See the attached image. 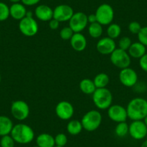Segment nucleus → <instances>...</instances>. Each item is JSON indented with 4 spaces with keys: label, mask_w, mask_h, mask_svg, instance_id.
Segmentation results:
<instances>
[{
    "label": "nucleus",
    "mask_w": 147,
    "mask_h": 147,
    "mask_svg": "<svg viewBox=\"0 0 147 147\" xmlns=\"http://www.w3.org/2000/svg\"><path fill=\"white\" fill-rule=\"evenodd\" d=\"M83 129L81 121L78 120H71L66 125L67 132L71 136H77L82 132Z\"/></svg>",
    "instance_id": "nucleus-23"
},
{
    "label": "nucleus",
    "mask_w": 147,
    "mask_h": 147,
    "mask_svg": "<svg viewBox=\"0 0 147 147\" xmlns=\"http://www.w3.org/2000/svg\"><path fill=\"white\" fill-rule=\"evenodd\" d=\"M56 115L59 118L63 121H68L73 117L74 108L73 105L68 101H61L56 105L55 108Z\"/></svg>",
    "instance_id": "nucleus-12"
},
{
    "label": "nucleus",
    "mask_w": 147,
    "mask_h": 147,
    "mask_svg": "<svg viewBox=\"0 0 147 147\" xmlns=\"http://www.w3.org/2000/svg\"><path fill=\"white\" fill-rule=\"evenodd\" d=\"M20 31L27 37H32L38 32V24L33 17H25L20 20L18 25Z\"/></svg>",
    "instance_id": "nucleus-8"
},
{
    "label": "nucleus",
    "mask_w": 147,
    "mask_h": 147,
    "mask_svg": "<svg viewBox=\"0 0 147 147\" xmlns=\"http://www.w3.org/2000/svg\"><path fill=\"white\" fill-rule=\"evenodd\" d=\"M121 34V28L118 24L111 23L107 28V35L111 39L118 38Z\"/></svg>",
    "instance_id": "nucleus-26"
},
{
    "label": "nucleus",
    "mask_w": 147,
    "mask_h": 147,
    "mask_svg": "<svg viewBox=\"0 0 147 147\" xmlns=\"http://www.w3.org/2000/svg\"><path fill=\"white\" fill-rule=\"evenodd\" d=\"M0 38H1V35H0Z\"/></svg>",
    "instance_id": "nucleus-45"
},
{
    "label": "nucleus",
    "mask_w": 147,
    "mask_h": 147,
    "mask_svg": "<svg viewBox=\"0 0 147 147\" xmlns=\"http://www.w3.org/2000/svg\"><path fill=\"white\" fill-rule=\"evenodd\" d=\"M11 136L15 143L20 144H28L33 141L35 132L30 125L25 123H18L12 128Z\"/></svg>",
    "instance_id": "nucleus-2"
},
{
    "label": "nucleus",
    "mask_w": 147,
    "mask_h": 147,
    "mask_svg": "<svg viewBox=\"0 0 147 147\" xmlns=\"http://www.w3.org/2000/svg\"><path fill=\"white\" fill-rule=\"evenodd\" d=\"M15 141L10 134L2 136L0 139V146L1 147H15Z\"/></svg>",
    "instance_id": "nucleus-29"
},
{
    "label": "nucleus",
    "mask_w": 147,
    "mask_h": 147,
    "mask_svg": "<svg viewBox=\"0 0 147 147\" xmlns=\"http://www.w3.org/2000/svg\"><path fill=\"white\" fill-rule=\"evenodd\" d=\"M139 66L144 71L147 72V53L139 59Z\"/></svg>",
    "instance_id": "nucleus-35"
},
{
    "label": "nucleus",
    "mask_w": 147,
    "mask_h": 147,
    "mask_svg": "<svg viewBox=\"0 0 147 147\" xmlns=\"http://www.w3.org/2000/svg\"><path fill=\"white\" fill-rule=\"evenodd\" d=\"M128 129H129V125L125 122L118 123L115 128V133L117 136L123 137L125 136L128 134Z\"/></svg>",
    "instance_id": "nucleus-27"
},
{
    "label": "nucleus",
    "mask_w": 147,
    "mask_h": 147,
    "mask_svg": "<svg viewBox=\"0 0 147 147\" xmlns=\"http://www.w3.org/2000/svg\"><path fill=\"white\" fill-rule=\"evenodd\" d=\"M143 121H144V123H145V125H146V127H147V115L144 118V119H143Z\"/></svg>",
    "instance_id": "nucleus-41"
},
{
    "label": "nucleus",
    "mask_w": 147,
    "mask_h": 147,
    "mask_svg": "<svg viewBox=\"0 0 147 147\" xmlns=\"http://www.w3.org/2000/svg\"><path fill=\"white\" fill-rule=\"evenodd\" d=\"M54 147H61V146H55Z\"/></svg>",
    "instance_id": "nucleus-43"
},
{
    "label": "nucleus",
    "mask_w": 147,
    "mask_h": 147,
    "mask_svg": "<svg viewBox=\"0 0 147 147\" xmlns=\"http://www.w3.org/2000/svg\"><path fill=\"white\" fill-rule=\"evenodd\" d=\"M9 16V7L5 2H0V22L7 20Z\"/></svg>",
    "instance_id": "nucleus-28"
},
{
    "label": "nucleus",
    "mask_w": 147,
    "mask_h": 147,
    "mask_svg": "<svg viewBox=\"0 0 147 147\" xmlns=\"http://www.w3.org/2000/svg\"><path fill=\"white\" fill-rule=\"evenodd\" d=\"M88 25L87 15L82 12H74L69 21V26L74 32H81Z\"/></svg>",
    "instance_id": "nucleus-9"
},
{
    "label": "nucleus",
    "mask_w": 147,
    "mask_h": 147,
    "mask_svg": "<svg viewBox=\"0 0 147 147\" xmlns=\"http://www.w3.org/2000/svg\"><path fill=\"white\" fill-rule=\"evenodd\" d=\"M110 61L115 67L123 69L129 67L131 63V58L128 51L122 49H116L110 54Z\"/></svg>",
    "instance_id": "nucleus-6"
},
{
    "label": "nucleus",
    "mask_w": 147,
    "mask_h": 147,
    "mask_svg": "<svg viewBox=\"0 0 147 147\" xmlns=\"http://www.w3.org/2000/svg\"><path fill=\"white\" fill-rule=\"evenodd\" d=\"M55 144L58 146L64 147L68 142V138L66 134L63 133L58 134L56 136H54Z\"/></svg>",
    "instance_id": "nucleus-32"
},
{
    "label": "nucleus",
    "mask_w": 147,
    "mask_h": 147,
    "mask_svg": "<svg viewBox=\"0 0 147 147\" xmlns=\"http://www.w3.org/2000/svg\"><path fill=\"white\" fill-rule=\"evenodd\" d=\"M128 134L135 140L144 139L147 136V127L143 121H133L129 125Z\"/></svg>",
    "instance_id": "nucleus-10"
},
{
    "label": "nucleus",
    "mask_w": 147,
    "mask_h": 147,
    "mask_svg": "<svg viewBox=\"0 0 147 147\" xmlns=\"http://www.w3.org/2000/svg\"><path fill=\"white\" fill-rule=\"evenodd\" d=\"M102 121V114L97 110H92L86 113L81 120L83 129L88 132L96 131Z\"/></svg>",
    "instance_id": "nucleus-4"
},
{
    "label": "nucleus",
    "mask_w": 147,
    "mask_h": 147,
    "mask_svg": "<svg viewBox=\"0 0 147 147\" xmlns=\"http://www.w3.org/2000/svg\"><path fill=\"white\" fill-rule=\"evenodd\" d=\"M37 19L43 22H49L53 18V9L46 5H40L35 7L34 12Z\"/></svg>",
    "instance_id": "nucleus-16"
},
{
    "label": "nucleus",
    "mask_w": 147,
    "mask_h": 147,
    "mask_svg": "<svg viewBox=\"0 0 147 147\" xmlns=\"http://www.w3.org/2000/svg\"><path fill=\"white\" fill-rule=\"evenodd\" d=\"M140 147H147V138L146 140H144V142L141 144V146Z\"/></svg>",
    "instance_id": "nucleus-39"
},
{
    "label": "nucleus",
    "mask_w": 147,
    "mask_h": 147,
    "mask_svg": "<svg viewBox=\"0 0 147 147\" xmlns=\"http://www.w3.org/2000/svg\"><path fill=\"white\" fill-rule=\"evenodd\" d=\"M74 34V32L69 26L63 28L59 32L60 38L63 40H70Z\"/></svg>",
    "instance_id": "nucleus-30"
},
{
    "label": "nucleus",
    "mask_w": 147,
    "mask_h": 147,
    "mask_svg": "<svg viewBox=\"0 0 147 147\" xmlns=\"http://www.w3.org/2000/svg\"><path fill=\"white\" fill-rule=\"evenodd\" d=\"M59 25H60V22H59L58 20H56V19L53 18V19L51 20L49 22V28L51 30H57L59 28Z\"/></svg>",
    "instance_id": "nucleus-36"
},
{
    "label": "nucleus",
    "mask_w": 147,
    "mask_h": 147,
    "mask_svg": "<svg viewBox=\"0 0 147 147\" xmlns=\"http://www.w3.org/2000/svg\"><path fill=\"white\" fill-rule=\"evenodd\" d=\"M93 82L96 88H105L110 82V77L105 73H99L94 77Z\"/></svg>",
    "instance_id": "nucleus-24"
},
{
    "label": "nucleus",
    "mask_w": 147,
    "mask_h": 147,
    "mask_svg": "<svg viewBox=\"0 0 147 147\" xmlns=\"http://www.w3.org/2000/svg\"><path fill=\"white\" fill-rule=\"evenodd\" d=\"M40 2V0H21V2L25 6L31 7L36 5Z\"/></svg>",
    "instance_id": "nucleus-37"
},
{
    "label": "nucleus",
    "mask_w": 147,
    "mask_h": 147,
    "mask_svg": "<svg viewBox=\"0 0 147 147\" xmlns=\"http://www.w3.org/2000/svg\"><path fill=\"white\" fill-rule=\"evenodd\" d=\"M128 30L131 32V34H134V35H138V32H140V30H141L142 27H141V24L139 23L137 21H133L131 22L128 25Z\"/></svg>",
    "instance_id": "nucleus-34"
},
{
    "label": "nucleus",
    "mask_w": 147,
    "mask_h": 147,
    "mask_svg": "<svg viewBox=\"0 0 147 147\" xmlns=\"http://www.w3.org/2000/svg\"><path fill=\"white\" fill-rule=\"evenodd\" d=\"M87 20H88V23L90 24L97 22V17H96L95 14H90V15H87Z\"/></svg>",
    "instance_id": "nucleus-38"
},
{
    "label": "nucleus",
    "mask_w": 147,
    "mask_h": 147,
    "mask_svg": "<svg viewBox=\"0 0 147 147\" xmlns=\"http://www.w3.org/2000/svg\"><path fill=\"white\" fill-rule=\"evenodd\" d=\"M26 6L23 5L22 3H15L12 4L9 7V15L10 17H12L14 20H21L24 18L26 17L27 15Z\"/></svg>",
    "instance_id": "nucleus-18"
},
{
    "label": "nucleus",
    "mask_w": 147,
    "mask_h": 147,
    "mask_svg": "<svg viewBox=\"0 0 147 147\" xmlns=\"http://www.w3.org/2000/svg\"><path fill=\"white\" fill-rule=\"evenodd\" d=\"M35 143L39 147H54L56 146L54 137L46 133L39 134L35 138Z\"/></svg>",
    "instance_id": "nucleus-20"
},
{
    "label": "nucleus",
    "mask_w": 147,
    "mask_h": 147,
    "mask_svg": "<svg viewBox=\"0 0 147 147\" xmlns=\"http://www.w3.org/2000/svg\"><path fill=\"white\" fill-rule=\"evenodd\" d=\"M88 33L92 38H99L103 33L102 25L97 22L90 24L88 27Z\"/></svg>",
    "instance_id": "nucleus-25"
},
{
    "label": "nucleus",
    "mask_w": 147,
    "mask_h": 147,
    "mask_svg": "<svg viewBox=\"0 0 147 147\" xmlns=\"http://www.w3.org/2000/svg\"><path fill=\"white\" fill-rule=\"evenodd\" d=\"M73 8L68 5H59L53 9V18L59 22H67L69 21L74 15Z\"/></svg>",
    "instance_id": "nucleus-14"
},
{
    "label": "nucleus",
    "mask_w": 147,
    "mask_h": 147,
    "mask_svg": "<svg viewBox=\"0 0 147 147\" xmlns=\"http://www.w3.org/2000/svg\"><path fill=\"white\" fill-rule=\"evenodd\" d=\"M9 2H12V4H15V3H19V2H21V0H9Z\"/></svg>",
    "instance_id": "nucleus-40"
},
{
    "label": "nucleus",
    "mask_w": 147,
    "mask_h": 147,
    "mask_svg": "<svg viewBox=\"0 0 147 147\" xmlns=\"http://www.w3.org/2000/svg\"><path fill=\"white\" fill-rule=\"evenodd\" d=\"M137 36H138V41L147 47V26L142 27Z\"/></svg>",
    "instance_id": "nucleus-33"
},
{
    "label": "nucleus",
    "mask_w": 147,
    "mask_h": 147,
    "mask_svg": "<svg viewBox=\"0 0 147 147\" xmlns=\"http://www.w3.org/2000/svg\"><path fill=\"white\" fill-rule=\"evenodd\" d=\"M92 101L100 110H107L112 105L113 94L107 88H97L92 94Z\"/></svg>",
    "instance_id": "nucleus-3"
},
{
    "label": "nucleus",
    "mask_w": 147,
    "mask_h": 147,
    "mask_svg": "<svg viewBox=\"0 0 147 147\" xmlns=\"http://www.w3.org/2000/svg\"><path fill=\"white\" fill-rule=\"evenodd\" d=\"M13 126V122L9 117L0 115V136L10 134Z\"/></svg>",
    "instance_id": "nucleus-21"
},
{
    "label": "nucleus",
    "mask_w": 147,
    "mask_h": 147,
    "mask_svg": "<svg viewBox=\"0 0 147 147\" xmlns=\"http://www.w3.org/2000/svg\"><path fill=\"white\" fill-rule=\"evenodd\" d=\"M138 74L134 69L130 67L121 69L119 80L123 86L126 87H134L138 82Z\"/></svg>",
    "instance_id": "nucleus-11"
},
{
    "label": "nucleus",
    "mask_w": 147,
    "mask_h": 147,
    "mask_svg": "<svg viewBox=\"0 0 147 147\" xmlns=\"http://www.w3.org/2000/svg\"><path fill=\"white\" fill-rule=\"evenodd\" d=\"M131 44H132V41H131L129 37H122L118 41V49L128 51V49H129Z\"/></svg>",
    "instance_id": "nucleus-31"
},
{
    "label": "nucleus",
    "mask_w": 147,
    "mask_h": 147,
    "mask_svg": "<svg viewBox=\"0 0 147 147\" xmlns=\"http://www.w3.org/2000/svg\"><path fill=\"white\" fill-rule=\"evenodd\" d=\"M1 80H2V77H1V74H0V82H1Z\"/></svg>",
    "instance_id": "nucleus-42"
},
{
    "label": "nucleus",
    "mask_w": 147,
    "mask_h": 147,
    "mask_svg": "<svg viewBox=\"0 0 147 147\" xmlns=\"http://www.w3.org/2000/svg\"><path fill=\"white\" fill-rule=\"evenodd\" d=\"M97 22L102 25H109L113 22L115 16L114 9L108 4H102L97 8L95 12Z\"/></svg>",
    "instance_id": "nucleus-5"
},
{
    "label": "nucleus",
    "mask_w": 147,
    "mask_h": 147,
    "mask_svg": "<svg viewBox=\"0 0 147 147\" xmlns=\"http://www.w3.org/2000/svg\"><path fill=\"white\" fill-rule=\"evenodd\" d=\"M96 49L101 54L110 55L117 49L116 43L113 39L110 38L109 37H104L98 40Z\"/></svg>",
    "instance_id": "nucleus-15"
},
{
    "label": "nucleus",
    "mask_w": 147,
    "mask_h": 147,
    "mask_svg": "<svg viewBox=\"0 0 147 147\" xmlns=\"http://www.w3.org/2000/svg\"><path fill=\"white\" fill-rule=\"evenodd\" d=\"M11 114L15 119L19 121H25L30 115V107L23 100H15L12 102L10 107Z\"/></svg>",
    "instance_id": "nucleus-7"
},
{
    "label": "nucleus",
    "mask_w": 147,
    "mask_h": 147,
    "mask_svg": "<svg viewBox=\"0 0 147 147\" xmlns=\"http://www.w3.org/2000/svg\"><path fill=\"white\" fill-rule=\"evenodd\" d=\"M32 147H39V146H32Z\"/></svg>",
    "instance_id": "nucleus-44"
},
{
    "label": "nucleus",
    "mask_w": 147,
    "mask_h": 147,
    "mask_svg": "<svg viewBox=\"0 0 147 147\" xmlns=\"http://www.w3.org/2000/svg\"><path fill=\"white\" fill-rule=\"evenodd\" d=\"M128 118L131 121H143L147 115V100L136 97L128 102L126 107Z\"/></svg>",
    "instance_id": "nucleus-1"
},
{
    "label": "nucleus",
    "mask_w": 147,
    "mask_h": 147,
    "mask_svg": "<svg viewBox=\"0 0 147 147\" xmlns=\"http://www.w3.org/2000/svg\"><path fill=\"white\" fill-rule=\"evenodd\" d=\"M128 53L131 58L138 59L142 57L145 53H146V47L139 41L132 43L128 50Z\"/></svg>",
    "instance_id": "nucleus-19"
},
{
    "label": "nucleus",
    "mask_w": 147,
    "mask_h": 147,
    "mask_svg": "<svg viewBox=\"0 0 147 147\" xmlns=\"http://www.w3.org/2000/svg\"><path fill=\"white\" fill-rule=\"evenodd\" d=\"M80 89L84 94H92L96 90V87L93 80L90 79H83L80 82Z\"/></svg>",
    "instance_id": "nucleus-22"
},
{
    "label": "nucleus",
    "mask_w": 147,
    "mask_h": 147,
    "mask_svg": "<svg viewBox=\"0 0 147 147\" xmlns=\"http://www.w3.org/2000/svg\"><path fill=\"white\" fill-rule=\"evenodd\" d=\"M70 44L72 49L76 51H83L87 45L85 36L81 32H75L70 40Z\"/></svg>",
    "instance_id": "nucleus-17"
},
{
    "label": "nucleus",
    "mask_w": 147,
    "mask_h": 147,
    "mask_svg": "<svg viewBox=\"0 0 147 147\" xmlns=\"http://www.w3.org/2000/svg\"><path fill=\"white\" fill-rule=\"evenodd\" d=\"M107 115L110 119L113 122H125L128 118L126 107L120 105H112L107 109Z\"/></svg>",
    "instance_id": "nucleus-13"
}]
</instances>
